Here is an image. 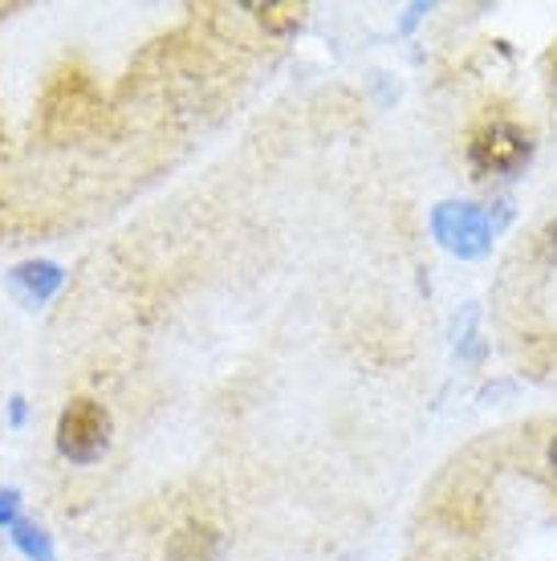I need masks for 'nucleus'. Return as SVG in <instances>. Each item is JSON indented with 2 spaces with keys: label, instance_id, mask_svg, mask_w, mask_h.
Returning a JSON list of instances; mask_svg holds the SVG:
<instances>
[{
  "label": "nucleus",
  "instance_id": "obj_12",
  "mask_svg": "<svg viewBox=\"0 0 557 561\" xmlns=\"http://www.w3.org/2000/svg\"><path fill=\"white\" fill-rule=\"evenodd\" d=\"M554 94H557V66H554Z\"/></svg>",
  "mask_w": 557,
  "mask_h": 561
},
{
  "label": "nucleus",
  "instance_id": "obj_6",
  "mask_svg": "<svg viewBox=\"0 0 557 561\" xmlns=\"http://www.w3.org/2000/svg\"><path fill=\"white\" fill-rule=\"evenodd\" d=\"M57 280H61V273L54 265H21L13 273V289L25 301H45L57 289Z\"/></svg>",
  "mask_w": 557,
  "mask_h": 561
},
{
  "label": "nucleus",
  "instance_id": "obj_5",
  "mask_svg": "<svg viewBox=\"0 0 557 561\" xmlns=\"http://www.w3.org/2000/svg\"><path fill=\"white\" fill-rule=\"evenodd\" d=\"M220 553L224 537L212 525H183L168 546V561H220Z\"/></svg>",
  "mask_w": 557,
  "mask_h": 561
},
{
  "label": "nucleus",
  "instance_id": "obj_1",
  "mask_svg": "<svg viewBox=\"0 0 557 561\" xmlns=\"http://www.w3.org/2000/svg\"><path fill=\"white\" fill-rule=\"evenodd\" d=\"M98 114H102V102H98L94 85L90 78L78 70H66L57 73L49 90H45V102H42V130L45 139H78L86 130L98 123Z\"/></svg>",
  "mask_w": 557,
  "mask_h": 561
},
{
  "label": "nucleus",
  "instance_id": "obj_2",
  "mask_svg": "<svg viewBox=\"0 0 557 561\" xmlns=\"http://www.w3.org/2000/svg\"><path fill=\"white\" fill-rule=\"evenodd\" d=\"M111 444V411L94 399H73L57 420V451L73 463H94Z\"/></svg>",
  "mask_w": 557,
  "mask_h": 561
},
{
  "label": "nucleus",
  "instance_id": "obj_11",
  "mask_svg": "<svg viewBox=\"0 0 557 561\" xmlns=\"http://www.w3.org/2000/svg\"><path fill=\"white\" fill-rule=\"evenodd\" d=\"M549 468H554V477H557V439L549 444Z\"/></svg>",
  "mask_w": 557,
  "mask_h": 561
},
{
  "label": "nucleus",
  "instance_id": "obj_7",
  "mask_svg": "<svg viewBox=\"0 0 557 561\" xmlns=\"http://www.w3.org/2000/svg\"><path fill=\"white\" fill-rule=\"evenodd\" d=\"M252 13H257V21H261L265 33H293V28L306 21V4L281 0V4H257Z\"/></svg>",
  "mask_w": 557,
  "mask_h": 561
},
{
  "label": "nucleus",
  "instance_id": "obj_8",
  "mask_svg": "<svg viewBox=\"0 0 557 561\" xmlns=\"http://www.w3.org/2000/svg\"><path fill=\"white\" fill-rule=\"evenodd\" d=\"M16 541L25 546L29 558H45V561H49V546H45L42 529H29V525H21V529H16Z\"/></svg>",
  "mask_w": 557,
  "mask_h": 561
},
{
  "label": "nucleus",
  "instance_id": "obj_10",
  "mask_svg": "<svg viewBox=\"0 0 557 561\" xmlns=\"http://www.w3.org/2000/svg\"><path fill=\"white\" fill-rule=\"evenodd\" d=\"M16 508V492H0V520H9Z\"/></svg>",
  "mask_w": 557,
  "mask_h": 561
},
{
  "label": "nucleus",
  "instance_id": "obj_3",
  "mask_svg": "<svg viewBox=\"0 0 557 561\" xmlns=\"http://www.w3.org/2000/svg\"><path fill=\"white\" fill-rule=\"evenodd\" d=\"M533 142L530 135L513 123H492L473 139L468 147V163L476 175H516V171L530 163Z\"/></svg>",
  "mask_w": 557,
  "mask_h": 561
},
{
  "label": "nucleus",
  "instance_id": "obj_9",
  "mask_svg": "<svg viewBox=\"0 0 557 561\" xmlns=\"http://www.w3.org/2000/svg\"><path fill=\"white\" fill-rule=\"evenodd\" d=\"M542 253L549 256V261L557 256V225H549V228L542 232Z\"/></svg>",
  "mask_w": 557,
  "mask_h": 561
},
{
  "label": "nucleus",
  "instance_id": "obj_4",
  "mask_svg": "<svg viewBox=\"0 0 557 561\" xmlns=\"http://www.w3.org/2000/svg\"><path fill=\"white\" fill-rule=\"evenodd\" d=\"M435 237L444 240L452 253L480 256L492 240V228H488L485 211L473 208V204H444L435 211Z\"/></svg>",
  "mask_w": 557,
  "mask_h": 561
}]
</instances>
